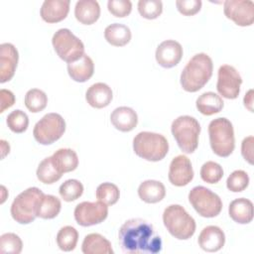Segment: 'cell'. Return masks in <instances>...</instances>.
Here are the masks:
<instances>
[{
	"label": "cell",
	"instance_id": "17",
	"mask_svg": "<svg viewBox=\"0 0 254 254\" xmlns=\"http://www.w3.org/2000/svg\"><path fill=\"white\" fill-rule=\"evenodd\" d=\"M197 241L203 251L216 252L224 246L225 234L220 227L208 225L201 230Z\"/></svg>",
	"mask_w": 254,
	"mask_h": 254
},
{
	"label": "cell",
	"instance_id": "12",
	"mask_svg": "<svg viewBox=\"0 0 254 254\" xmlns=\"http://www.w3.org/2000/svg\"><path fill=\"white\" fill-rule=\"evenodd\" d=\"M242 77L236 68L230 64H222L218 68L216 89L218 93L227 99H235L240 92Z\"/></svg>",
	"mask_w": 254,
	"mask_h": 254
},
{
	"label": "cell",
	"instance_id": "21",
	"mask_svg": "<svg viewBox=\"0 0 254 254\" xmlns=\"http://www.w3.org/2000/svg\"><path fill=\"white\" fill-rule=\"evenodd\" d=\"M68 75L76 82L87 81L94 72V64L92 59L84 54L79 60L67 64Z\"/></svg>",
	"mask_w": 254,
	"mask_h": 254
},
{
	"label": "cell",
	"instance_id": "38",
	"mask_svg": "<svg viewBox=\"0 0 254 254\" xmlns=\"http://www.w3.org/2000/svg\"><path fill=\"white\" fill-rule=\"evenodd\" d=\"M140 15L148 20L158 18L163 12V3L160 0H140L138 2Z\"/></svg>",
	"mask_w": 254,
	"mask_h": 254
},
{
	"label": "cell",
	"instance_id": "45",
	"mask_svg": "<svg viewBox=\"0 0 254 254\" xmlns=\"http://www.w3.org/2000/svg\"><path fill=\"white\" fill-rule=\"evenodd\" d=\"M1 143V151H2V159L5 158V156L7 154H9L10 152V145L8 142H6L5 140H1L0 141Z\"/></svg>",
	"mask_w": 254,
	"mask_h": 254
},
{
	"label": "cell",
	"instance_id": "11",
	"mask_svg": "<svg viewBox=\"0 0 254 254\" xmlns=\"http://www.w3.org/2000/svg\"><path fill=\"white\" fill-rule=\"evenodd\" d=\"M75 221L81 226H91L104 221L108 215V206L101 201H82L73 211Z\"/></svg>",
	"mask_w": 254,
	"mask_h": 254
},
{
	"label": "cell",
	"instance_id": "37",
	"mask_svg": "<svg viewBox=\"0 0 254 254\" xmlns=\"http://www.w3.org/2000/svg\"><path fill=\"white\" fill-rule=\"evenodd\" d=\"M223 177L222 167L213 161L204 163L200 168V178L207 184H216Z\"/></svg>",
	"mask_w": 254,
	"mask_h": 254
},
{
	"label": "cell",
	"instance_id": "29",
	"mask_svg": "<svg viewBox=\"0 0 254 254\" xmlns=\"http://www.w3.org/2000/svg\"><path fill=\"white\" fill-rule=\"evenodd\" d=\"M62 208L60 198L53 194H44L37 209V216L43 219H52L58 216Z\"/></svg>",
	"mask_w": 254,
	"mask_h": 254
},
{
	"label": "cell",
	"instance_id": "16",
	"mask_svg": "<svg viewBox=\"0 0 254 254\" xmlns=\"http://www.w3.org/2000/svg\"><path fill=\"white\" fill-rule=\"evenodd\" d=\"M19 60V54L14 45L3 43L0 45V82L4 83L12 79L15 74Z\"/></svg>",
	"mask_w": 254,
	"mask_h": 254
},
{
	"label": "cell",
	"instance_id": "20",
	"mask_svg": "<svg viewBox=\"0 0 254 254\" xmlns=\"http://www.w3.org/2000/svg\"><path fill=\"white\" fill-rule=\"evenodd\" d=\"M110 121L117 130L121 132H129L137 126L138 115L131 107L120 106L112 111Z\"/></svg>",
	"mask_w": 254,
	"mask_h": 254
},
{
	"label": "cell",
	"instance_id": "8",
	"mask_svg": "<svg viewBox=\"0 0 254 254\" xmlns=\"http://www.w3.org/2000/svg\"><path fill=\"white\" fill-rule=\"evenodd\" d=\"M57 55L65 63H73L84 55V45L70 30L63 28L58 30L52 39Z\"/></svg>",
	"mask_w": 254,
	"mask_h": 254
},
{
	"label": "cell",
	"instance_id": "18",
	"mask_svg": "<svg viewBox=\"0 0 254 254\" xmlns=\"http://www.w3.org/2000/svg\"><path fill=\"white\" fill-rule=\"evenodd\" d=\"M69 0H45L41 7V17L47 23H58L66 18L69 12Z\"/></svg>",
	"mask_w": 254,
	"mask_h": 254
},
{
	"label": "cell",
	"instance_id": "1",
	"mask_svg": "<svg viewBox=\"0 0 254 254\" xmlns=\"http://www.w3.org/2000/svg\"><path fill=\"white\" fill-rule=\"evenodd\" d=\"M118 240L122 251L128 254H157L163 247L154 226L142 218L125 221L119 229Z\"/></svg>",
	"mask_w": 254,
	"mask_h": 254
},
{
	"label": "cell",
	"instance_id": "24",
	"mask_svg": "<svg viewBox=\"0 0 254 254\" xmlns=\"http://www.w3.org/2000/svg\"><path fill=\"white\" fill-rule=\"evenodd\" d=\"M84 254H113L112 245L108 239L99 233L87 234L81 244Z\"/></svg>",
	"mask_w": 254,
	"mask_h": 254
},
{
	"label": "cell",
	"instance_id": "7",
	"mask_svg": "<svg viewBox=\"0 0 254 254\" xmlns=\"http://www.w3.org/2000/svg\"><path fill=\"white\" fill-rule=\"evenodd\" d=\"M45 193L36 187L29 188L19 193L11 204V215L20 224H29L37 217V209Z\"/></svg>",
	"mask_w": 254,
	"mask_h": 254
},
{
	"label": "cell",
	"instance_id": "42",
	"mask_svg": "<svg viewBox=\"0 0 254 254\" xmlns=\"http://www.w3.org/2000/svg\"><path fill=\"white\" fill-rule=\"evenodd\" d=\"M253 144H254L253 136H248V137L244 138L241 143L242 157L250 165H253Z\"/></svg>",
	"mask_w": 254,
	"mask_h": 254
},
{
	"label": "cell",
	"instance_id": "19",
	"mask_svg": "<svg viewBox=\"0 0 254 254\" xmlns=\"http://www.w3.org/2000/svg\"><path fill=\"white\" fill-rule=\"evenodd\" d=\"M113 98V93L109 85L104 82H96L88 87L85 92L87 103L94 108H104L109 105Z\"/></svg>",
	"mask_w": 254,
	"mask_h": 254
},
{
	"label": "cell",
	"instance_id": "13",
	"mask_svg": "<svg viewBox=\"0 0 254 254\" xmlns=\"http://www.w3.org/2000/svg\"><path fill=\"white\" fill-rule=\"evenodd\" d=\"M223 12L226 18L241 27L251 26L254 22V3L251 0H226Z\"/></svg>",
	"mask_w": 254,
	"mask_h": 254
},
{
	"label": "cell",
	"instance_id": "34",
	"mask_svg": "<svg viewBox=\"0 0 254 254\" xmlns=\"http://www.w3.org/2000/svg\"><path fill=\"white\" fill-rule=\"evenodd\" d=\"M60 195L65 201H73L81 196L83 193L82 184L75 179H69L64 182L59 189Z\"/></svg>",
	"mask_w": 254,
	"mask_h": 254
},
{
	"label": "cell",
	"instance_id": "39",
	"mask_svg": "<svg viewBox=\"0 0 254 254\" xmlns=\"http://www.w3.org/2000/svg\"><path fill=\"white\" fill-rule=\"evenodd\" d=\"M249 185V176L245 171L236 170L226 180V187L232 192L243 191Z\"/></svg>",
	"mask_w": 254,
	"mask_h": 254
},
{
	"label": "cell",
	"instance_id": "36",
	"mask_svg": "<svg viewBox=\"0 0 254 254\" xmlns=\"http://www.w3.org/2000/svg\"><path fill=\"white\" fill-rule=\"evenodd\" d=\"M6 123L12 132L20 134L27 130L29 126V117L24 111L16 109L8 114Z\"/></svg>",
	"mask_w": 254,
	"mask_h": 254
},
{
	"label": "cell",
	"instance_id": "41",
	"mask_svg": "<svg viewBox=\"0 0 254 254\" xmlns=\"http://www.w3.org/2000/svg\"><path fill=\"white\" fill-rule=\"evenodd\" d=\"M200 0H177L176 6L178 11L185 16H192L200 11Z\"/></svg>",
	"mask_w": 254,
	"mask_h": 254
},
{
	"label": "cell",
	"instance_id": "22",
	"mask_svg": "<svg viewBox=\"0 0 254 254\" xmlns=\"http://www.w3.org/2000/svg\"><path fill=\"white\" fill-rule=\"evenodd\" d=\"M228 213L231 219L239 224L250 223L253 219V203L245 197L236 198L230 202Z\"/></svg>",
	"mask_w": 254,
	"mask_h": 254
},
{
	"label": "cell",
	"instance_id": "5",
	"mask_svg": "<svg viewBox=\"0 0 254 254\" xmlns=\"http://www.w3.org/2000/svg\"><path fill=\"white\" fill-rule=\"evenodd\" d=\"M133 150L138 157L144 160L158 162L167 156L169 143L162 134L143 131L134 137Z\"/></svg>",
	"mask_w": 254,
	"mask_h": 254
},
{
	"label": "cell",
	"instance_id": "6",
	"mask_svg": "<svg viewBox=\"0 0 254 254\" xmlns=\"http://www.w3.org/2000/svg\"><path fill=\"white\" fill-rule=\"evenodd\" d=\"M171 130L178 146L183 152L191 154L196 150L200 125L194 117L190 115L179 116L173 121Z\"/></svg>",
	"mask_w": 254,
	"mask_h": 254
},
{
	"label": "cell",
	"instance_id": "3",
	"mask_svg": "<svg viewBox=\"0 0 254 254\" xmlns=\"http://www.w3.org/2000/svg\"><path fill=\"white\" fill-rule=\"evenodd\" d=\"M163 222L169 233L179 240H188L195 232V221L180 204H171L163 212Z\"/></svg>",
	"mask_w": 254,
	"mask_h": 254
},
{
	"label": "cell",
	"instance_id": "32",
	"mask_svg": "<svg viewBox=\"0 0 254 254\" xmlns=\"http://www.w3.org/2000/svg\"><path fill=\"white\" fill-rule=\"evenodd\" d=\"M24 102L29 111L38 113L46 108L48 103V96L43 90L39 88H32L27 91Z\"/></svg>",
	"mask_w": 254,
	"mask_h": 254
},
{
	"label": "cell",
	"instance_id": "44",
	"mask_svg": "<svg viewBox=\"0 0 254 254\" xmlns=\"http://www.w3.org/2000/svg\"><path fill=\"white\" fill-rule=\"evenodd\" d=\"M244 106L250 111L253 112V89H249L243 98Z\"/></svg>",
	"mask_w": 254,
	"mask_h": 254
},
{
	"label": "cell",
	"instance_id": "15",
	"mask_svg": "<svg viewBox=\"0 0 254 254\" xmlns=\"http://www.w3.org/2000/svg\"><path fill=\"white\" fill-rule=\"evenodd\" d=\"M183 53V47L179 42L175 40H166L157 47L155 57L157 63L161 66L171 68L181 62Z\"/></svg>",
	"mask_w": 254,
	"mask_h": 254
},
{
	"label": "cell",
	"instance_id": "30",
	"mask_svg": "<svg viewBox=\"0 0 254 254\" xmlns=\"http://www.w3.org/2000/svg\"><path fill=\"white\" fill-rule=\"evenodd\" d=\"M63 174L60 173L55 167L52 156L45 158L38 166L37 178L38 180L46 185H51L58 182L62 178Z\"/></svg>",
	"mask_w": 254,
	"mask_h": 254
},
{
	"label": "cell",
	"instance_id": "33",
	"mask_svg": "<svg viewBox=\"0 0 254 254\" xmlns=\"http://www.w3.org/2000/svg\"><path fill=\"white\" fill-rule=\"evenodd\" d=\"M95 195L97 200L105 203L106 205H113L119 199L120 190L116 185L106 182L97 187Z\"/></svg>",
	"mask_w": 254,
	"mask_h": 254
},
{
	"label": "cell",
	"instance_id": "28",
	"mask_svg": "<svg viewBox=\"0 0 254 254\" xmlns=\"http://www.w3.org/2000/svg\"><path fill=\"white\" fill-rule=\"evenodd\" d=\"M130 29L123 24L114 23L107 26L104 30L105 40L114 47H124L131 40Z\"/></svg>",
	"mask_w": 254,
	"mask_h": 254
},
{
	"label": "cell",
	"instance_id": "31",
	"mask_svg": "<svg viewBox=\"0 0 254 254\" xmlns=\"http://www.w3.org/2000/svg\"><path fill=\"white\" fill-rule=\"evenodd\" d=\"M77 241L78 232L70 225L62 227L57 234V244L59 248L64 252L72 251L75 248Z\"/></svg>",
	"mask_w": 254,
	"mask_h": 254
},
{
	"label": "cell",
	"instance_id": "25",
	"mask_svg": "<svg viewBox=\"0 0 254 254\" xmlns=\"http://www.w3.org/2000/svg\"><path fill=\"white\" fill-rule=\"evenodd\" d=\"M139 197L147 203H157L166 195V188L160 181L147 180L138 188Z\"/></svg>",
	"mask_w": 254,
	"mask_h": 254
},
{
	"label": "cell",
	"instance_id": "35",
	"mask_svg": "<svg viewBox=\"0 0 254 254\" xmlns=\"http://www.w3.org/2000/svg\"><path fill=\"white\" fill-rule=\"evenodd\" d=\"M23 249L21 238L12 232L4 233L0 237V252L2 254H19Z\"/></svg>",
	"mask_w": 254,
	"mask_h": 254
},
{
	"label": "cell",
	"instance_id": "9",
	"mask_svg": "<svg viewBox=\"0 0 254 254\" xmlns=\"http://www.w3.org/2000/svg\"><path fill=\"white\" fill-rule=\"evenodd\" d=\"M189 201L202 217H215L222 209L221 198L215 192L202 186H197L190 190Z\"/></svg>",
	"mask_w": 254,
	"mask_h": 254
},
{
	"label": "cell",
	"instance_id": "14",
	"mask_svg": "<svg viewBox=\"0 0 254 254\" xmlns=\"http://www.w3.org/2000/svg\"><path fill=\"white\" fill-rule=\"evenodd\" d=\"M169 181L173 186L185 187L193 179V170L190 160L185 155L175 157L169 168Z\"/></svg>",
	"mask_w": 254,
	"mask_h": 254
},
{
	"label": "cell",
	"instance_id": "23",
	"mask_svg": "<svg viewBox=\"0 0 254 254\" xmlns=\"http://www.w3.org/2000/svg\"><path fill=\"white\" fill-rule=\"evenodd\" d=\"M74 16L79 23L91 25L100 16V6L95 0H79L74 7Z\"/></svg>",
	"mask_w": 254,
	"mask_h": 254
},
{
	"label": "cell",
	"instance_id": "40",
	"mask_svg": "<svg viewBox=\"0 0 254 254\" xmlns=\"http://www.w3.org/2000/svg\"><path fill=\"white\" fill-rule=\"evenodd\" d=\"M107 8L113 16L123 18L131 13L132 3L129 0H109Z\"/></svg>",
	"mask_w": 254,
	"mask_h": 254
},
{
	"label": "cell",
	"instance_id": "4",
	"mask_svg": "<svg viewBox=\"0 0 254 254\" xmlns=\"http://www.w3.org/2000/svg\"><path fill=\"white\" fill-rule=\"evenodd\" d=\"M209 144L213 153L225 158L232 154L235 148L234 129L232 123L225 117H218L208 124Z\"/></svg>",
	"mask_w": 254,
	"mask_h": 254
},
{
	"label": "cell",
	"instance_id": "2",
	"mask_svg": "<svg viewBox=\"0 0 254 254\" xmlns=\"http://www.w3.org/2000/svg\"><path fill=\"white\" fill-rule=\"evenodd\" d=\"M213 70L211 58L199 53L194 55L184 67L181 73V85L188 92H196L210 79Z\"/></svg>",
	"mask_w": 254,
	"mask_h": 254
},
{
	"label": "cell",
	"instance_id": "43",
	"mask_svg": "<svg viewBox=\"0 0 254 254\" xmlns=\"http://www.w3.org/2000/svg\"><path fill=\"white\" fill-rule=\"evenodd\" d=\"M15 95L11 90L2 88L0 90V112L3 113L6 109L10 108L15 103Z\"/></svg>",
	"mask_w": 254,
	"mask_h": 254
},
{
	"label": "cell",
	"instance_id": "27",
	"mask_svg": "<svg viewBox=\"0 0 254 254\" xmlns=\"http://www.w3.org/2000/svg\"><path fill=\"white\" fill-rule=\"evenodd\" d=\"M195 106L201 114L209 116L220 112L224 106V102L220 95L212 91H207L197 97Z\"/></svg>",
	"mask_w": 254,
	"mask_h": 254
},
{
	"label": "cell",
	"instance_id": "10",
	"mask_svg": "<svg viewBox=\"0 0 254 254\" xmlns=\"http://www.w3.org/2000/svg\"><path fill=\"white\" fill-rule=\"evenodd\" d=\"M65 131V121L59 113H48L35 125L33 135L42 145H51L59 140Z\"/></svg>",
	"mask_w": 254,
	"mask_h": 254
},
{
	"label": "cell",
	"instance_id": "46",
	"mask_svg": "<svg viewBox=\"0 0 254 254\" xmlns=\"http://www.w3.org/2000/svg\"><path fill=\"white\" fill-rule=\"evenodd\" d=\"M1 189H2V192L4 193V192H5V190H6L5 187H4V186H2V187H1ZM5 199H6V197H5V195L3 194V196H2V200H1V203H3V202L5 201Z\"/></svg>",
	"mask_w": 254,
	"mask_h": 254
},
{
	"label": "cell",
	"instance_id": "26",
	"mask_svg": "<svg viewBox=\"0 0 254 254\" xmlns=\"http://www.w3.org/2000/svg\"><path fill=\"white\" fill-rule=\"evenodd\" d=\"M52 160L57 170L62 174L72 172L78 166L77 154L69 148L59 149L53 154Z\"/></svg>",
	"mask_w": 254,
	"mask_h": 254
}]
</instances>
